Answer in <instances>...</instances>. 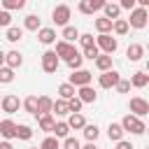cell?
Here are the masks:
<instances>
[{"mask_svg": "<svg viewBox=\"0 0 149 149\" xmlns=\"http://www.w3.org/2000/svg\"><path fill=\"white\" fill-rule=\"evenodd\" d=\"M84 123H86V119H84L81 112H70V114H68V126H70V130H81Z\"/></svg>", "mask_w": 149, "mask_h": 149, "instance_id": "cell-15", "label": "cell"}, {"mask_svg": "<svg viewBox=\"0 0 149 149\" xmlns=\"http://www.w3.org/2000/svg\"><path fill=\"white\" fill-rule=\"evenodd\" d=\"M93 63H95V68H98L100 72L112 70V54H98V56L93 58Z\"/></svg>", "mask_w": 149, "mask_h": 149, "instance_id": "cell-17", "label": "cell"}, {"mask_svg": "<svg viewBox=\"0 0 149 149\" xmlns=\"http://www.w3.org/2000/svg\"><path fill=\"white\" fill-rule=\"evenodd\" d=\"M70 16H72V9H70L68 5H56L54 12H51V19H54L56 26H68Z\"/></svg>", "mask_w": 149, "mask_h": 149, "instance_id": "cell-6", "label": "cell"}, {"mask_svg": "<svg viewBox=\"0 0 149 149\" xmlns=\"http://www.w3.org/2000/svg\"><path fill=\"white\" fill-rule=\"evenodd\" d=\"M37 40L42 44H54L56 42V30L54 28H40L37 30Z\"/></svg>", "mask_w": 149, "mask_h": 149, "instance_id": "cell-19", "label": "cell"}, {"mask_svg": "<svg viewBox=\"0 0 149 149\" xmlns=\"http://www.w3.org/2000/svg\"><path fill=\"white\" fill-rule=\"evenodd\" d=\"M40 28H42V21H40L37 14H28V16L23 19V30H33V33H37Z\"/></svg>", "mask_w": 149, "mask_h": 149, "instance_id": "cell-18", "label": "cell"}, {"mask_svg": "<svg viewBox=\"0 0 149 149\" xmlns=\"http://www.w3.org/2000/svg\"><path fill=\"white\" fill-rule=\"evenodd\" d=\"M0 135H2L5 140H14V137H16V123H14L12 119H2V121H0Z\"/></svg>", "mask_w": 149, "mask_h": 149, "instance_id": "cell-13", "label": "cell"}, {"mask_svg": "<svg viewBox=\"0 0 149 149\" xmlns=\"http://www.w3.org/2000/svg\"><path fill=\"white\" fill-rule=\"evenodd\" d=\"M114 88H116V93H128V91H130V81H128V79H119V81L114 84Z\"/></svg>", "mask_w": 149, "mask_h": 149, "instance_id": "cell-41", "label": "cell"}, {"mask_svg": "<svg viewBox=\"0 0 149 149\" xmlns=\"http://www.w3.org/2000/svg\"><path fill=\"white\" fill-rule=\"evenodd\" d=\"M98 54H100V49H98L95 44H93V47H86V49H84V58H88V61H93V58H95Z\"/></svg>", "mask_w": 149, "mask_h": 149, "instance_id": "cell-44", "label": "cell"}, {"mask_svg": "<svg viewBox=\"0 0 149 149\" xmlns=\"http://www.w3.org/2000/svg\"><path fill=\"white\" fill-rule=\"evenodd\" d=\"M14 81V70L7 65H0V84H12Z\"/></svg>", "mask_w": 149, "mask_h": 149, "instance_id": "cell-34", "label": "cell"}, {"mask_svg": "<svg viewBox=\"0 0 149 149\" xmlns=\"http://www.w3.org/2000/svg\"><path fill=\"white\" fill-rule=\"evenodd\" d=\"M128 30H130V26H128L126 19H114V21H112V33H114V35L121 37V35H126Z\"/></svg>", "mask_w": 149, "mask_h": 149, "instance_id": "cell-24", "label": "cell"}, {"mask_svg": "<svg viewBox=\"0 0 149 149\" xmlns=\"http://www.w3.org/2000/svg\"><path fill=\"white\" fill-rule=\"evenodd\" d=\"M95 47H98L102 54H114V51L119 49V40L112 37L109 33H98V37H95Z\"/></svg>", "mask_w": 149, "mask_h": 149, "instance_id": "cell-2", "label": "cell"}, {"mask_svg": "<svg viewBox=\"0 0 149 149\" xmlns=\"http://www.w3.org/2000/svg\"><path fill=\"white\" fill-rule=\"evenodd\" d=\"M0 149H14V147H12L9 140H2V142H0Z\"/></svg>", "mask_w": 149, "mask_h": 149, "instance_id": "cell-48", "label": "cell"}, {"mask_svg": "<svg viewBox=\"0 0 149 149\" xmlns=\"http://www.w3.org/2000/svg\"><path fill=\"white\" fill-rule=\"evenodd\" d=\"M116 149H135V147H133V144H130V142H126V140H123V137H121V140H119V142H116Z\"/></svg>", "mask_w": 149, "mask_h": 149, "instance_id": "cell-47", "label": "cell"}, {"mask_svg": "<svg viewBox=\"0 0 149 149\" xmlns=\"http://www.w3.org/2000/svg\"><path fill=\"white\" fill-rule=\"evenodd\" d=\"M77 9H79L81 14H86V16H93V7L88 5V0H79V5H77Z\"/></svg>", "mask_w": 149, "mask_h": 149, "instance_id": "cell-42", "label": "cell"}, {"mask_svg": "<svg viewBox=\"0 0 149 149\" xmlns=\"http://www.w3.org/2000/svg\"><path fill=\"white\" fill-rule=\"evenodd\" d=\"M121 79V74L112 68V70H105V72H100V77H98V86L100 88H114V84Z\"/></svg>", "mask_w": 149, "mask_h": 149, "instance_id": "cell-7", "label": "cell"}, {"mask_svg": "<svg viewBox=\"0 0 149 149\" xmlns=\"http://www.w3.org/2000/svg\"><path fill=\"white\" fill-rule=\"evenodd\" d=\"M105 2H107V0H88V5L93 7V12H100V9L105 7Z\"/></svg>", "mask_w": 149, "mask_h": 149, "instance_id": "cell-46", "label": "cell"}, {"mask_svg": "<svg viewBox=\"0 0 149 149\" xmlns=\"http://www.w3.org/2000/svg\"><path fill=\"white\" fill-rule=\"evenodd\" d=\"M81 133H84V137H86L88 142H95V140H98V135H100V128H98L95 123H84Z\"/></svg>", "mask_w": 149, "mask_h": 149, "instance_id": "cell-25", "label": "cell"}, {"mask_svg": "<svg viewBox=\"0 0 149 149\" xmlns=\"http://www.w3.org/2000/svg\"><path fill=\"white\" fill-rule=\"evenodd\" d=\"M79 44H81V49H86V47H93L95 44V40H93V35L91 33H79Z\"/></svg>", "mask_w": 149, "mask_h": 149, "instance_id": "cell-38", "label": "cell"}, {"mask_svg": "<svg viewBox=\"0 0 149 149\" xmlns=\"http://www.w3.org/2000/svg\"><path fill=\"white\" fill-rule=\"evenodd\" d=\"M102 12H105L102 16H107V19H112V21H114V19H119L121 7H119L116 2H109V0H107V2H105V7H102Z\"/></svg>", "mask_w": 149, "mask_h": 149, "instance_id": "cell-23", "label": "cell"}, {"mask_svg": "<svg viewBox=\"0 0 149 149\" xmlns=\"http://www.w3.org/2000/svg\"><path fill=\"white\" fill-rule=\"evenodd\" d=\"M149 84V74L147 72H133V77H130V86H135V88H144Z\"/></svg>", "mask_w": 149, "mask_h": 149, "instance_id": "cell-21", "label": "cell"}, {"mask_svg": "<svg viewBox=\"0 0 149 149\" xmlns=\"http://www.w3.org/2000/svg\"><path fill=\"white\" fill-rule=\"evenodd\" d=\"M0 107H2V112H7V114H16L19 107H21V100H19V95L7 93V95L0 98Z\"/></svg>", "mask_w": 149, "mask_h": 149, "instance_id": "cell-8", "label": "cell"}, {"mask_svg": "<svg viewBox=\"0 0 149 149\" xmlns=\"http://www.w3.org/2000/svg\"><path fill=\"white\" fill-rule=\"evenodd\" d=\"M51 114H56V116H68V114H70L68 100H63V98L54 100V105H51Z\"/></svg>", "mask_w": 149, "mask_h": 149, "instance_id": "cell-20", "label": "cell"}, {"mask_svg": "<svg viewBox=\"0 0 149 149\" xmlns=\"http://www.w3.org/2000/svg\"><path fill=\"white\" fill-rule=\"evenodd\" d=\"M79 149H98V147H95V142H86V144L79 147Z\"/></svg>", "mask_w": 149, "mask_h": 149, "instance_id": "cell-49", "label": "cell"}, {"mask_svg": "<svg viewBox=\"0 0 149 149\" xmlns=\"http://www.w3.org/2000/svg\"><path fill=\"white\" fill-rule=\"evenodd\" d=\"M33 149H37V147H33Z\"/></svg>", "mask_w": 149, "mask_h": 149, "instance_id": "cell-52", "label": "cell"}, {"mask_svg": "<svg viewBox=\"0 0 149 149\" xmlns=\"http://www.w3.org/2000/svg\"><path fill=\"white\" fill-rule=\"evenodd\" d=\"M147 19H149V12H147V7H133V9H130L128 26H130V28H137V30H142V28L147 26Z\"/></svg>", "mask_w": 149, "mask_h": 149, "instance_id": "cell-3", "label": "cell"}, {"mask_svg": "<svg viewBox=\"0 0 149 149\" xmlns=\"http://www.w3.org/2000/svg\"><path fill=\"white\" fill-rule=\"evenodd\" d=\"M81 102H95L98 100V93H95V88H91V84H86V86H77V93H74Z\"/></svg>", "mask_w": 149, "mask_h": 149, "instance_id": "cell-11", "label": "cell"}, {"mask_svg": "<svg viewBox=\"0 0 149 149\" xmlns=\"http://www.w3.org/2000/svg\"><path fill=\"white\" fill-rule=\"evenodd\" d=\"M61 147H63V149H79L81 144H79L77 137H70V135H68V137H63V144H61Z\"/></svg>", "mask_w": 149, "mask_h": 149, "instance_id": "cell-39", "label": "cell"}, {"mask_svg": "<svg viewBox=\"0 0 149 149\" xmlns=\"http://www.w3.org/2000/svg\"><path fill=\"white\" fill-rule=\"evenodd\" d=\"M51 105H54V100H51L49 95H37V116L51 112ZM37 116H35V119H37Z\"/></svg>", "mask_w": 149, "mask_h": 149, "instance_id": "cell-22", "label": "cell"}, {"mask_svg": "<svg viewBox=\"0 0 149 149\" xmlns=\"http://www.w3.org/2000/svg\"><path fill=\"white\" fill-rule=\"evenodd\" d=\"M5 65H7V68H12V70L21 68V65H23V54H21V51H16V49L7 51V54H5Z\"/></svg>", "mask_w": 149, "mask_h": 149, "instance_id": "cell-12", "label": "cell"}, {"mask_svg": "<svg viewBox=\"0 0 149 149\" xmlns=\"http://www.w3.org/2000/svg\"><path fill=\"white\" fill-rule=\"evenodd\" d=\"M54 123H56V119H54V114H51V112H47V114H40V116H37V126H40V130H44V133H51Z\"/></svg>", "mask_w": 149, "mask_h": 149, "instance_id": "cell-16", "label": "cell"}, {"mask_svg": "<svg viewBox=\"0 0 149 149\" xmlns=\"http://www.w3.org/2000/svg\"><path fill=\"white\" fill-rule=\"evenodd\" d=\"M61 37H63L65 42H72V44H74V42H77V37H79V30H77L74 26H70V23H68V26H63Z\"/></svg>", "mask_w": 149, "mask_h": 149, "instance_id": "cell-27", "label": "cell"}, {"mask_svg": "<svg viewBox=\"0 0 149 149\" xmlns=\"http://www.w3.org/2000/svg\"><path fill=\"white\" fill-rule=\"evenodd\" d=\"M126 56H128L130 63H137V61H142V56H144V47L137 44V42H133V44L126 49Z\"/></svg>", "mask_w": 149, "mask_h": 149, "instance_id": "cell-14", "label": "cell"}, {"mask_svg": "<svg viewBox=\"0 0 149 149\" xmlns=\"http://www.w3.org/2000/svg\"><path fill=\"white\" fill-rule=\"evenodd\" d=\"M81 100L77 98V95H72V98H68V107H70V112H81Z\"/></svg>", "mask_w": 149, "mask_h": 149, "instance_id": "cell-40", "label": "cell"}, {"mask_svg": "<svg viewBox=\"0 0 149 149\" xmlns=\"http://www.w3.org/2000/svg\"><path fill=\"white\" fill-rule=\"evenodd\" d=\"M0 98H2V95H0Z\"/></svg>", "mask_w": 149, "mask_h": 149, "instance_id": "cell-53", "label": "cell"}, {"mask_svg": "<svg viewBox=\"0 0 149 149\" xmlns=\"http://www.w3.org/2000/svg\"><path fill=\"white\" fill-rule=\"evenodd\" d=\"M21 107H23L30 116H37V95H28V98L21 102Z\"/></svg>", "mask_w": 149, "mask_h": 149, "instance_id": "cell-29", "label": "cell"}, {"mask_svg": "<svg viewBox=\"0 0 149 149\" xmlns=\"http://www.w3.org/2000/svg\"><path fill=\"white\" fill-rule=\"evenodd\" d=\"M0 65H5V54L0 51Z\"/></svg>", "mask_w": 149, "mask_h": 149, "instance_id": "cell-51", "label": "cell"}, {"mask_svg": "<svg viewBox=\"0 0 149 149\" xmlns=\"http://www.w3.org/2000/svg\"><path fill=\"white\" fill-rule=\"evenodd\" d=\"M65 63H68V65H70L72 70H79V68H81V63H84V56H81L79 51H74V54H72V56H70V58H68Z\"/></svg>", "mask_w": 149, "mask_h": 149, "instance_id": "cell-37", "label": "cell"}, {"mask_svg": "<svg viewBox=\"0 0 149 149\" xmlns=\"http://www.w3.org/2000/svg\"><path fill=\"white\" fill-rule=\"evenodd\" d=\"M128 109H130V114H135V116H147V114H149V102H147L144 98L135 95V98H130Z\"/></svg>", "mask_w": 149, "mask_h": 149, "instance_id": "cell-9", "label": "cell"}, {"mask_svg": "<svg viewBox=\"0 0 149 149\" xmlns=\"http://www.w3.org/2000/svg\"><path fill=\"white\" fill-rule=\"evenodd\" d=\"M16 137L19 140H30L33 137V128L26 123H16Z\"/></svg>", "mask_w": 149, "mask_h": 149, "instance_id": "cell-33", "label": "cell"}, {"mask_svg": "<svg viewBox=\"0 0 149 149\" xmlns=\"http://www.w3.org/2000/svg\"><path fill=\"white\" fill-rule=\"evenodd\" d=\"M58 65H61V58L56 56V51H54V49H47V51L42 54V70H44L47 74H54V72L58 70Z\"/></svg>", "mask_w": 149, "mask_h": 149, "instance_id": "cell-4", "label": "cell"}, {"mask_svg": "<svg viewBox=\"0 0 149 149\" xmlns=\"http://www.w3.org/2000/svg\"><path fill=\"white\" fill-rule=\"evenodd\" d=\"M40 149H61V142H58V137H56V135H49V137H44V140H42Z\"/></svg>", "mask_w": 149, "mask_h": 149, "instance_id": "cell-36", "label": "cell"}, {"mask_svg": "<svg viewBox=\"0 0 149 149\" xmlns=\"http://www.w3.org/2000/svg\"><path fill=\"white\" fill-rule=\"evenodd\" d=\"M54 44H56V49H54V51H56V56H58V58H63V61H68V58L77 51V49H74V44H72V42H65V40H58V42H54Z\"/></svg>", "mask_w": 149, "mask_h": 149, "instance_id": "cell-10", "label": "cell"}, {"mask_svg": "<svg viewBox=\"0 0 149 149\" xmlns=\"http://www.w3.org/2000/svg\"><path fill=\"white\" fill-rule=\"evenodd\" d=\"M7 26H12V14L7 9H0V28H7Z\"/></svg>", "mask_w": 149, "mask_h": 149, "instance_id": "cell-43", "label": "cell"}, {"mask_svg": "<svg viewBox=\"0 0 149 149\" xmlns=\"http://www.w3.org/2000/svg\"><path fill=\"white\" fill-rule=\"evenodd\" d=\"M135 2H137L140 7H149V0H135Z\"/></svg>", "mask_w": 149, "mask_h": 149, "instance_id": "cell-50", "label": "cell"}, {"mask_svg": "<svg viewBox=\"0 0 149 149\" xmlns=\"http://www.w3.org/2000/svg\"><path fill=\"white\" fill-rule=\"evenodd\" d=\"M28 0H2V9L7 12H14V9H23Z\"/></svg>", "mask_w": 149, "mask_h": 149, "instance_id": "cell-35", "label": "cell"}, {"mask_svg": "<svg viewBox=\"0 0 149 149\" xmlns=\"http://www.w3.org/2000/svg\"><path fill=\"white\" fill-rule=\"evenodd\" d=\"M107 137H109L112 142H119V140L123 137V128H121V123H109V126H107Z\"/></svg>", "mask_w": 149, "mask_h": 149, "instance_id": "cell-31", "label": "cell"}, {"mask_svg": "<svg viewBox=\"0 0 149 149\" xmlns=\"http://www.w3.org/2000/svg\"><path fill=\"white\" fill-rule=\"evenodd\" d=\"M91 79H93V72L91 70H84V68H79V70H72V74H70V84L77 88V86H86V84H91Z\"/></svg>", "mask_w": 149, "mask_h": 149, "instance_id": "cell-5", "label": "cell"}, {"mask_svg": "<svg viewBox=\"0 0 149 149\" xmlns=\"http://www.w3.org/2000/svg\"><path fill=\"white\" fill-rule=\"evenodd\" d=\"M74 93H77V88H74V86H72L70 81H63V84L58 86V95H61L63 100H68V98H72Z\"/></svg>", "mask_w": 149, "mask_h": 149, "instance_id": "cell-32", "label": "cell"}, {"mask_svg": "<svg viewBox=\"0 0 149 149\" xmlns=\"http://www.w3.org/2000/svg\"><path fill=\"white\" fill-rule=\"evenodd\" d=\"M121 128H123V133H133V135H142L147 130L142 116H135V114H126L121 119Z\"/></svg>", "mask_w": 149, "mask_h": 149, "instance_id": "cell-1", "label": "cell"}, {"mask_svg": "<svg viewBox=\"0 0 149 149\" xmlns=\"http://www.w3.org/2000/svg\"><path fill=\"white\" fill-rule=\"evenodd\" d=\"M116 5H119L121 9H133V7H137V2H135V0H119Z\"/></svg>", "mask_w": 149, "mask_h": 149, "instance_id": "cell-45", "label": "cell"}, {"mask_svg": "<svg viewBox=\"0 0 149 149\" xmlns=\"http://www.w3.org/2000/svg\"><path fill=\"white\" fill-rule=\"evenodd\" d=\"M51 133L61 140V137H68L70 135V126H68V121H56L54 123V128H51Z\"/></svg>", "mask_w": 149, "mask_h": 149, "instance_id": "cell-30", "label": "cell"}, {"mask_svg": "<svg viewBox=\"0 0 149 149\" xmlns=\"http://www.w3.org/2000/svg\"><path fill=\"white\" fill-rule=\"evenodd\" d=\"M23 37V28L19 26H7V33H5V40L7 42H19Z\"/></svg>", "mask_w": 149, "mask_h": 149, "instance_id": "cell-28", "label": "cell"}, {"mask_svg": "<svg viewBox=\"0 0 149 149\" xmlns=\"http://www.w3.org/2000/svg\"><path fill=\"white\" fill-rule=\"evenodd\" d=\"M93 26L98 33H112V19H107V16H98L93 21Z\"/></svg>", "mask_w": 149, "mask_h": 149, "instance_id": "cell-26", "label": "cell"}]
</instances>
